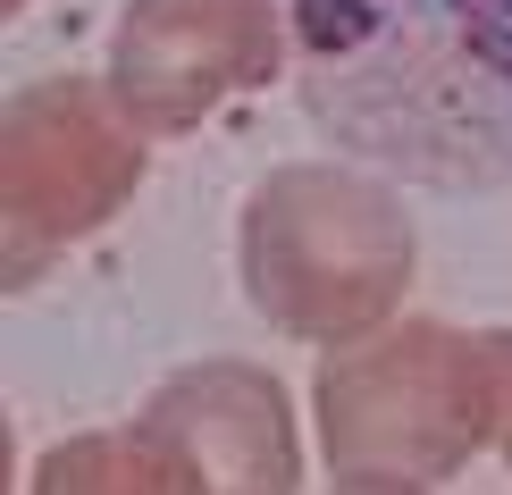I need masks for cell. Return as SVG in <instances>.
<instances>
[{"instance_id":"cell-1","label":"cell","mask_w":512,"mask_h":495,"mask_svg":"<svg viewBox=\"0 0 512 495\" xmlns=\"http://www.w3.org/2000/svg\"><path fill=\"white\" fill-rule=\"evenodd\" d=\"M303 118L387 177H512V0H294Z\"/></svg>"},{"instance_id":"cell-2","label":"cell","mask_w":512,"mask_h":495,"mask_svg":"<svg viewBox=\"0 0 512 495\" xmlns=\"http://www.w3.org/2000/svg\"><path fill=\"white\" fill-rule=\"evenodd\" d=\"M236 277L269 328L303 344H353L387 328L412 286V210L370 168L294 160L244 202Z\"/></svg>"},{"instance_id":"cell-3","label":"cell","mask_w":512,"mask_h":495,"mask_svg":"<svg viewBox=\"0 0 512 495\" xmlns=\"http://www.w3.org/2000/svg\"><path fill=\"white\" fill-rule=\"evenodd\" d=\"M319 454L353 495H420L445 487L496 437V378L487 344L445 319H403L336 344L319 370Z\"/></svg>"},{"instance_id":"cell-4","label":"cell","mask_w":512,"mask_h":495,"mask_svg":"<svg viewBox=\"0 0 512 495\" xmlns=\"http://www.w3.org/2000/svg\"><path fill=\"white\" fill-rule=\"evenodd\" d=\"M118 101L93 76H42L9 93L0 118V219H9V294L59 244L110 227L143 185V143L110 118Z\"/></svg>"},{"instance_id":"cell-5","label":"cell","mask_w":512,"mask_h":495,"mask_svg":"<svg viewBox=\"0 0 512 495\" xmlns=\"http://www.w3.org/2000/svg\"><path fill=\"white\" fill-rule=\"evenodd\" d=\"M286 68L277 0H126L110 34V101L135 135H185L219 101Z\"/></svg>"},{"instance_id":"cell-6","label":"cell","mask_w":512,"mask_h":495,"mask_svg":"<svg viewBox=\"0 0 512 495\" xmlns=\"http://www.w3.org/2000/svg\"><path fill=\"white\" fill-rule=\"evenodd\" d=\"M143 420L202 470V487H303V445H294L286 386L252 361H194L168 386H152Z\"/></svg>"},{"instance_id":"cell-7","label":"cell","mask_w":512,"mask_h":495,"mask_svg":"<svg viewBox=\"0 0 512 495\" xmlns=\"http://www.w3.org/2000/svg\"><path fill=\"white\" fill-rule=\"evenodd\" d=\"M34 487L42 495H202V470L135 412L126 428L51 445V454L34 462Z\"/></svg>"},{"instance_id":"cell-8","label":"cell","mask_w":512,"mask_h":495,"mask_svg":"<svg viewBox=\"0 0 512 495\" xmlns=\"http://www.w3.org/2000/svg\"><path fill=\"white\" fill-rule=\"evenodd\" d=\"M479 344H487V378H496V445H504V462H512V328L479 336Z\"/></svg>"},{"instance_id":"cell-9","label":"cell","mask_w":512,"mask_h":495,"mask_svg":"<svg viewBox=\"0 0 512 495\" xmlns=\"http://www.w3.org/2000/svg\"><path fill=\"white\" fill-rule=\"evenodd\" d=\"M0 9H9V17H17V9H26V0H0Z\"/></svg>"}]
</instances>
